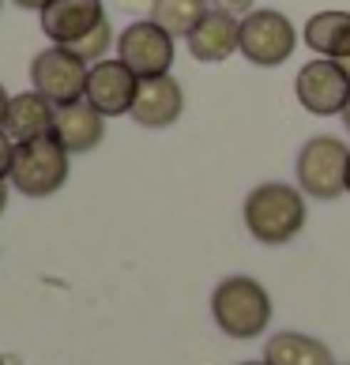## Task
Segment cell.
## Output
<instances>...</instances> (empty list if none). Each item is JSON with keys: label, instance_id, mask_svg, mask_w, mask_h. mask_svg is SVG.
<instances>
[{"label": "cell", "instance_id": "6da1fadb", "mask_svg": "<svg viewBox=\"0 0 350 365\" xmlns=\"http://www.w3.org/2000/svg\"><path fill=\"white\" fill-rule=\"evenodd\" d=\"M245 230L249 237H257L260 245H287L305 230L309 207L305 192L298 185L282 181H264L245 196Z\"/></svg>", "mask_w": 350, "mask_h": 365}, {"label": "cell", "instance_id": "7a4b0ae2", "mask_svg": "<svg viewBox=\"0 0 350 365\" xmlns=\"http://www.w3.org/2000/svg\"><path fill=\"white\" fill-rule=\"evenodd\" d=\"M211 317L230 339H257L272 324V297L249 275H230L211 290Z\"/></svg>", "mask_w": 350, "mask_h": 365}, {"label": "cell", "instance_id": "3957f363", "mask_svg": "<svg viewBox=\"0 0 350 365\" xmlns=\"http://www.w3.org/2000/svg\"><path fill=\"white\" fill-rule=\"evenodd\" d=\"M8 181L23 196H34V200L61 192L64 181H68V151H64V143L57 136H38V140L16 143Z\"/></svg>", "mask_w": 350, "mask_h": 365}, {"label": "cell", "instance_id": "277c9868", "mask_svg": "<svg viewBox=\"0 0 350 365\" xmlns=\"http://www.w3.org/2000/svg\"><path fill=\"white\" fill-rule=\"evenodd\" d=\"M298 49V31L294 23L275 8H252L241 16V34H237V53L257 68H279L290 61Z\"/></svg>", "mask_w": 350, "mask_h": 365}, {"label": "cell", "instance_id": "5b68a950", "mask_svg": "<svg viewBox=\"0 0 350 365\" xmlns=\"http://www.w3.org/2000/svg\"><path fill=\"white\" fill-rule=\"evenodd\" d=\"M350 147L339 136H313L298 151V188L313 200H335L346 192Z\"/></svg>", "mask_w": 350, "mask_h": 365}, {"label": "cell", "instance_id": "8992f818", "mask_svg": "<svg viewBox=\"0 0 350 365\" xmlns=\"http://www.w3.org/2000/svg\"><path fill=\"white\" fill-rule=\"evenodd\" d=\"M87 72H91V64L83 57H76L68 46H49L31 61V83L53 106H68V102L83 98Z\"/></svg>", "mask_w": 350, "mask_h": 365}, {"label": "cell", "instance_id": "52a82bcc", "mask_svg": "<svg viewBox=\"0 0 350 365\" xmlns=\"http://www.w3.org/2000/svg\"><path fill=\"white\" fill-rule=\"evenodd\" d=\"M294 94H298V106L305 113L335 117V113H343V106L350 98V76L343 72L339 61L313 57L294 76Z\"/></svg>", "mask_w": 350, "mask_h": 365}, {"label": "cell", "instance_id": "ba28073f", "mask_svg": "<svg viewBox=\"0 0 350 365\" xmlns=\"http://www.w3.org/2000/svg\"><path fill=\"white\" fill-rule=\"evenodd\" d=\"M117 57L125 61L140 79L166 76L173 68V34L163 31L151 16L136 19L117 34Z\"/></svg>", "mask_w": 350, "mask_h": 365}, {"label": "cell", "instance_id": "9c48e42d", "mask_svg": "<svg viewBox=\"0 0 350 365\" xmlns=\"http://www.w3.org/2000/svg\"><path fill=\"white\" fill-rule=\"evenodd\" d=\"M136 91H140V76L128 68L125 61H94L91 72H87V91L83 98L98 110L102 117H120V113H132V102H136Z\"/></svg>", "mask_w": 350, "mask_h": 365}, {"label": "cell", "instance_id": "30bf717a", "mask_svg": "<svg viewBox=\"0 0 350 365\" xmlns=\"http://www.w3.org/2000/svg\"><path fill=\"white\" fill-rule=\"evenodd\" d=\"M181 113H185V91L170 72L140 79L136 102H132V113H128L140 128H170L177 125Z\"/></svg>", "mask_w": 350, "mask_h": 365}, {"label": "cell", "instance_id": "8fae6325", "mask_svg": "<svg viewBox=\"0 0 350 365\" xmlns=\"http://www.w3.org/2000/svg\"><path fill=\"white\" fill-rule=\"evenodd\" d=\"M38 16H42V34L53 46H76L105 19V8L102 0H49Z\"/></svg>", "mask_w": 350, "mask_h": 365}, {"label": "cell", "instance_id": "7c38bea8", "mask_svg": "<svg viewBox=\"0 0 350 365\" xmlns=\"http://www.w3.org/2000/svg\"><path fill=\"white\" fill-rule=\"evenodd\" d=\"M237 34H241V19L230 16V11L211 8L185 42H188V53L200 64H222L237 53Z\"/></svg>", "mask_w": 350, "mask_h": 365}, {"label": "cell", "instance_id": "4fadbf2b", "mask_svg": "<svg viewBox=\"0 0 350 365\" xmlns=\"http://www.w3.org/2000/svg\"><path fill=\"white\" fill-rule=\"evenodd\" d=\"M53 136L64 143L68 155H87L102 143L105 136V117L94 110L87 98L57 106V117H53Z\"/></svg>", "mask_w": 350, "mask_h": 365}, {"label": "cell", "instance_id": "5bb4252c", "mask_svg": "<svg viewBox=\"0 0 350 365\" xmlns=\"http://www.w3.org/2000/svg\"><path fill=\"white\" fill-rule=\"evenodd\" d=\"M53 117H57V106H53L46 94L23 91V94H11L0 128H4L16 143H26V140H38V136H53Z\"/></svg>", "mask_w": 350, "mask_h": 365}, {"label": "cell", "instance_id": "9a60e30c", "mask_svg": "<svg viewBox=\"0 0 350 365\" xmlns=\"http://www.w3.org/2000/svg\"><path fill=\"white\" fill-rule=\"evenodd\" d=\"M302 38L316 57L346 61L350 57V11H339V8L316 11V16L305 19Z\"/></svg>", "mask_w": 350, "mask_h": 365}, {"label": "cell", "instance_id": "2e32d148", "mask_svg": "<svg viewBox=\"0 0 350 365\" xmlns=\"http://www.w3.org/2000/svg\"><path fill=\"white\" fill-rule=\"evenodd\" d=\"M264 361L267 365H335L331 350L302 331H279L267 339L264 346Z\"/></svg>", "mask_w": 350, "mask_h": 365}, {"label": "cell", "instance_id": "e0dca14e", "mask_svg": "<svg viewBox=\"0 0 350 365\" xmlns=\"http://www.w3.org/2000/svg\"><path fill=\"white\" fill-rule=\"evenodd\" d=\"M207 11H211V0H155L151 19L173 38H188Z\"/></svg>", "mask_w": 350, "mask_h": 365}, {"label": "cell", "instance_id": "ac0fdd59", "mask_svg": "<svg viewBox=\"0 0 350 365\" xmlns=\"http://www.w3.org/2000/svg\"><path fill=\"white\" fill-rule=\"evenodd\" d=\"M110 46H113V26H110V19H102L91 34H83V38H79L76 46H68V49L76 53V57H83L87 64H94V61L105 57V49H110Z\"/></svg>", "mask_w": 350, "mask_h": 365}, {"label": "cell", "instance_id": "d6986e66", "mask_svg": "<svg viewBox=\"0 0 350 365\" xmlns=\"http://www.w3.org/2000/svg\"><path fill=\"white\" fill-rule=\"evenodd\" d=\"M11 155H16V140L0 128V178H8V173H11Z\"/></svg>", "mask_w": 350, "mask_h": 365}, {"label": "cell", "instance_id": "ffe728a7", "mask_svg": "<svg viewBox=\"0 0 350 365\" xmlns=\"http://www.w3.org/2000/svg\"><path fill=\"white\" fill-rule=\"evenodd\" d=\"M252 4H257V0H211V8H219V11H230V16H249L252 11Z\"/></svg>", "mask_w": 350, "mask_h": 365}, {"label": "cell", "instance_id": "44dd1931", "mask_svg": "<svg viewBox=\"0 0 350 365\" xmlns=\"http://www.w3.org/2000/svg\"><path fill=\"white\" fill-rule=\"evenodd\" d=\"M120 8H128V11H151L155 0H117Z\"/></svg>", "mask_w": 350, "mask_h": 365}, {"label": "cell", "instance_id": "7402d4cb", "mask_svg": "<svg viewBox=\"0 0 350 365\" xmlns=\"http://www.w3.org/2000/svg\"><path fill=\"white\" fill-rule=\"evenodd\" d=\"M11 4H19V8H26V11H42L49 0H11Z\"/></svg>", "mask_w": 350, "mask_h": 365}, {"label": "cell", "instance_id": "603a6c76", "mask_svg": "<svg viewBox=\"0 0 350 365\" xmlns=\"http://www.w3.org/2000/svg\"><path fill=\"white\" fill-rule=\"evenodd\" d=\"M8 102H11V94L0 87V125H4V113H8Z\"/></svg>", "mask_w": 350, "mask_h": 365}, {"label": "cell", "instance_id": "cb8c5ba5", "mask_svg": "<svg viewBox=\"0 0 350 365\" xmlns=\"http://www.w3.org/2000/svg\"><path fill=\"white\" fill-rule=\"evenodd\" d=\"M4 207H8V185H4V178H0V215H4Z\"/></svg>", "mask_w": 350, "mask_h": 365}, {"label": "cell", "instance_id": "d4e9b609", "mask_svg": "<svg viewBox=\"0 0 350 365\" xmlns=\"http://www.w3.org/2000/svg\"><path fill=\"white\" fill-rule=\"evenodd\" d=\"M339 117H343V125H346V132H350V98H346V106H343V113H339Z\"/></svg>", "mask_w": 350, "mask_h": 365}, {"label": "cell", "instance_id": "484cf974", "mask_svg": "<svg viewBox=\"0 0 350 365\" xmlns=\"http://www.w3.org/2000/svg\"><path fill=\"white\" fill-rule=\"evenodd\" d=\"M339 64H343V72L350 76V57H346V61H339Z\"/></svg>", "mask_w": 350, "mask_h": 365}, {"label": "cell", "instance_id": "4316f807", "mask_svg": "<svg viewBox=\"0 0 350 365\" xmlns=\"http://www.w3.org/2000/svg\"><path fill=\"white\" fill-rule=\"evenodd\" d=\"M346 192H350V166H346Z\"/></svg>", "mask_w": 350, "mask_h": 365}, {"label": "cell", "instance_id": "83f0119b", "mask_svg": "<svg viewBox=\"0 0 350 365\" xmlns=\"http://www.w3.org/2000/svg\"><path fill=\"white\" fill-rule=\"evenodd\" d=\"M241 365H267V361H241Z\"/></svg>", "mask_w": 350, "mask_h": 365}, {"label": "cell", "instance_id": "f1b7e54d", "mask_svg": "<svg viewBox=\"0 0 350 365\" xmlns=\"http://www.w3.org/2000/svg\"><path fill=\"white\" fill-rule=\"evenodd\" d=\"M0 365H8V361H4V358H0Z\"/></svg>", "mask_w": 350, "mask_h": 365}, {"label": "cell", "instance_id": "f546056e", "mask_svg": "<svg viewBox=\"0 0 350 365\" xmlns=\"http://www.w3.org/2000/svg\"><path fill=\"white\" fill-rule=\"evenodd\" d=\"M0 4H4V0H0Z\"/></svg>", "mask_w": 350, "mask_h": 365}]
</instances>
